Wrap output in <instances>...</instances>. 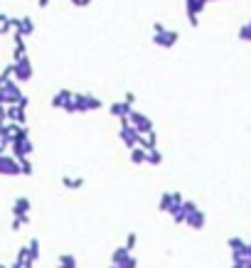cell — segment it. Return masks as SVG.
Masks as SVG:
<instances>
[{
    "instance_id": "6da1fadb",
    "label": "cell",
    "mask_w": 251,
    "mask_h": 268,
    "mask_svg": "<svg viewBox=\"0 0 251 268\" xmlns=\"http://www.w3.org/2000/svg\"><path fill=\"white\" fill-rule=\"evenodd\" d=\"M177 40H180V32H175V30H165L163 23H153V45H155V47L170 50V47L177 45Z\"/></svg>"
},
{
    "instance_id": "7a4b0ae2",
    "label": "cell",
    "mask_w": 251,
    "mask_h": 268,
    "mask_svg": "<svg viewBox=\"0 0 251 268\" xmlns=\"http://www.w3.org/2000/svg\"><path fill=\"white\" fill-rule=\"evenodd\" d=\"M10 150H13V158H15L18 162L32 155L35 145H32V140H30V131H28V126H25V128L20 131V135H18L13 143H10Z\"/></svg>"
},
{
    "instance_id": "3957f363",
    "label": "cell",
    "mask_w": 251,
    "mask_h": 268,
    "mask_svg": "<svg viewBox=\"0 0 251 268\" xmlns=\"http://www.w3.org/2000/svg\"><path fill=\"white\" fill-rule=\"evenodd\" d=\"M104 104L101 99H96L94 94H74V101L69 106L67 113H86V111H99Z\"/></svg>"
},
{
    "instance_id": "277c9868",
    "label": "cell",
    "mask_w": 251,
    "mask_h": 268,
    "mask_svg": "<svg viewBox=\"0 0 251 268\" xmlns=\"http://www.w3.org/2000/svg\"><path fill=\"white\" fill-rule=\"evenodd\" d=\"M182 209H185V224H187L190 229H195V231L204 229V224H207V214H204L195 202L185 199V202H182Z\"/></svg>"
},
{
    "instance_id": "5b68a950",
    "label": "cell",
    "mask_w": 251,
    "mask_h": 268,
    "mask_svg": "<svg viewBox=\"0 0 251 268\" xmlns=\"http://www.w3.org/2000/svg\"><path fill=\"white\" fill-rule=\"evenodd\" d=\"M23 91H20V84L15 79H10L5 86H0V101H3L5 106H13V104H20L23 101Z\"/></svg>"
},
{
    "instance_id": "8992f818",
    "label": "cell",
    "mask_w": 251,
    "mask_h": 268,
    "mask_svg": "<svg viewBox=\"0 0 251 268\" xmlns=\"http://www.w3.org/2000/svg\"><path fill=\"white\" fill-rule=\"evenodd\" d=\"M13 79H15L18 84L32 79V62H30L28 54L20 57V59H13Z\"/></svg>"
},
{
    "instance_id": "52a82bcc",
    "label": "cell",
    "mask_w": 251,
    "mask_h": 268,
    "mask_svg": "<svg viewBox=\"0 0 251 268\" xmlns=\"http://www.w3.org/2000/svg\"><path fill=\"white\" fill-rule=\"evenodd\" d=\"M207 5H209V0H185V15H187V23L192 27L199 25V15L204 13Z\"/></svg>"
},
{
    "instance_id": "ba28073f",
    "label": "cell",
    "mask_w": 251,
    "mask_h": 268,
    "mask_svg": "<svg viewBox=\"0 0 251 268\" xmlns=\"http://www.w3.org/2000/svg\"><path fill=\"white\" fill-rule=\"evenodd\" d=\"M118 135H121V143L128 148V150H133L138 143H140V133L131 126V121L126 118V121H121V131H118Z\"/></svg>"
},
{
    "instance_id": "9c48e42d",
    "label": "cell",
    "mask_w": 251,
    "mask_h": 268,
    "mask_svg": "<svg viewBox=\"0 0 251 268\" xmlns=\"http://www.w3.org/2000/svg\"><path fill=\"white\" fill-rule=\"evenodd\" d=\"M182 202H185V197L180 192H165L160 197V202H158V209L165 212V214H172V212H177L182 207Z\"/></svg>"
},
{
    "instance_id": "30bf717a",
    "label": "cell",
    "mask_w": 251,
    "mask_h": 268,
    "mask_svg": "<svg viewBox=\"0 0 251 268\" xmlns=\"http://www.w3.org/2000/svg\"><path fill=\"white\" fill-rule=\"evenodd\" d=\"M128 121H131V126L140 133V135H148V133H153V121L145 116V113H140V111H131V116H128Z\"/></svg>"
},
{
    "instance_id": "8fae6325",
    "label": "cell",
    "mask_w": 251,
    "mask_h": 268,
    "mask_svg": "<svg viewBox=\"0 0 251 268\" xmlns=\"http://www.w3.org/2000/svg\"><path fill=\"white\" fill-rule=\"evenodd\" d=\"M30 209H32V202H30L28 197H18V199L13 202V216L20 219L23 226L30 224Z\"/></svg>"
},
{
    "instance_id": "7c38bea8",
    "label": "cell",
    "mask_w": 251,
    "mask_h": 268,
    "mask_svg": "<svg viewBox=\"0 0 251 268\" xmlns=\"http://www.w3.org/2000/svg\"><path fill=\"white\" fill-rule=\"evenodd\" d=\"M0 175H5V177H18L23 175L20 172V162L13 158V155H0Z\"/></svg>"
},
{
    "instance_id": "4fadbf2b",
    "label": "cell",
    "mask_w": 251,
    "mask_h": 268,
    "mask_svg": "<svg viewBox=\"0 0 251 268\" xmlns=\"http://www.w3.org/2000/svg\"><path fill=\"white\" fill-rule=\"evenodd\" d=\"M28 108H23L20 104H13V106H5V118L8 123H18V126H28V116H25Z\"/></svg>"
},
{
    "instance_id": "5bb4252c",
    "label": "cell",
    "mask_w": 251,
    "mask_h": 268,
    "mask_svg": "<svg viewBox=\"0 0 251 268\" xmlns=\"http://www.w3.org/2000/svg\"><path fill=\"white\" fill-rule=\"evenodd\" d=\"M72 101H74V91H69V89H59V91L52 96V108H62V111H69Z\"/></svg>"
},
{
    "instance_id": "9a60e30c",
    "label": "cell",
    "mask_w": 251,
    "mask_h": 268,
    "mask_svg": "<svg viewBox=\"0 0 251 268\" xmlns=\"http://www.w3.org/2000/svg\"><path fill=\"white\" fill-rule=\"evenodd\" d=\"M109 111H111V116H113V118H118V121H126V118L131 116L133 106H128L126 101H113V104L109 106Z\"/></svg>"
},
{
    "instance_id": "2e32d148",
    "label": "cell",
    "mask_w": 251,
    "mask_h": 268,
    "mask_svg": "<svg viewBox=\"0 0 251 268\" xmlns=\"http://www.w3.org/2000/svg\"><path fill=\"white\" fill-rule=\"evenodd\" d=\"M15 32L18 35H23V37H30L32 32H35V23H32V18H15Z\"/></svg>"
},
{
    "instance_id": "e0dca14e",
    "label": "cell",
    "mask_w": 251,
    "mask_h": 268,
    "mask_svg": "<svg viewBox=\"0 0 251 268\" xmlns=\"http://www.w3.org/2000/svg\"><path fill=\"white\" fill-rule=\"evenodd\" d=\"M131 258H133V253H131L126 246H118V248L111 253V266H121V268H123Z\"/></svg>"
},
{
    "instance_id": "ac0fdd59",
    "label": "cell",
    "mask_w": 251,
    "mask_h": 268,
    "mask_svg": "<svg viewBox=\"0 0 251 268\" xmlns=\"http://www.w3.org/2000/svg\"><path fill=\"white\" fill-rule=\"evenodd\" d=\"M131 153V162L133 165H145V155H148V150L145 148H140V145H136L133 150H128Z\"/></svg>"
},
{
    "instance_id": "d6986e66",
    "label": "cell",
    "mask_w": 251,
    "mask_h": 268,
    "mask_svg": "<svg viewBox=\"0 0 251 268\" xmlns=\"http://www.w3.org/2000/svg\"><path fill=\"white\" fill-rule=\"evenodd\" d=\"M246 243H249V241H244L241 236H229V239H226V246L231 248V253H239V251H246Z\"/></svg>"
},
{
    "instance_id": "ffe728a7",
    "label": "cell",
    "mask_w": 251,
    "mask_h": 268,
    "mask_svg": "<svg viewBox=\"0 0 251 268\" xmlns=\"http://www.w3.org/2000/svg\"><path fill=\"white\" fill-rule=\"evenodd\" d=\"M28 256H30L32 263L40 261V239H30L28 241Z\"/></svg>"
},
{
    "instance_id": "44dd1931",
    "label": "cell",
    "mask_w": 251,
    "mask_h": 268,
    "mask_svg": "<svg viewBox=\"0 0 251 268\" xmlns=\"http://www.w3.org/2000/svg\"><path fill=\"white\" fill-rule=\"evenodd\" d=\"M57 268H77V258H74V253H59V258H57Z\"/></svg>"
},
{
    "instance_id": "7402d4cb",
    "label": "cell",
    "mask_w": 251,
    "mask_h": 268,
    "mask_svg": "<svg viewBox=\"0 0 251 268\" xmlns=\"http://www.w3.org/2000/svg\"><path fill=\"white\" fill-rule=\"evenodd\" d=\"M62 185L67 189H82L84 187V177H69V175H64L62 177Z\"/></svg>"
},
{
    "instance_id": "603a6c76",
    "label": "cell",
    "mask_w": 251,
    "mask_h": 268,
    "mask_svg": "<svg viewBox=\"0 0 251 268\" xmlns=\"http://www.w3.org/2000/svg\"><path fill=\"white\" fill-rule=\"evenodd\" d=\"M160 162H163V153H160L158 148L148 150V155H145V165H160Z\"/></svg>"
},
{
    "instance_id": "cb8c5ba5",
    "label": "cell",
    "mask_w": 251,
    "mask_h": 268,
    "mask_svg": "<svg viewBox=\"0 0 251 268\" xmlns=\"http://www.w3.org/2000/svg\"><path fill=\"white\" fill-rule=\"evenodd\" d=\"M236 37H239L241 42H251V25H249V23H244V25L239 27V32H236Z\"/></svg>"
},
{
    "instance_id": "d4e9b609",
    "label": "cell",
    "mask_w": 251,
    "mask_h": 268,
    "mask_svg": "<svg viewBox=\"0 0 251 268\" xmlns=\"http://www.w3.org/2000/svg\"><path fill=\"white\" fill-rule=\"evenodd\" d=\"M20 172H23L25 177H30V175L35 172V165L30 162V158H25V160H20Z\"/></svg>"
},
{
    "instance_id": "484cf974",
    "label": "cell",
    "mask_w": 251,
    "mask_h": 268,
    "mask_svg": "<svg viewBox=\"0 0 251 268\" xmlns=\"http://www.w3.org/2000/svg\"><path fill=\"white\" fill-rule=\"evenodd\" d=\"M136 243H138V234H133V231H131V234L126 236V243H123V246H126L128 251H133V248H136Z\"/></svg>"
},
{
    "instance_id": "4316f807",
    "label": "cell",
    "mask_w": 251,
    "mask_h": 268,
    "mask_svg": "<svg viewBox=\"0 0 251 268\" xmlns=\"http://www.w3.org/2000/svg\"><path fill=\"white\" fill-rule=\"evenodd\" d=\"M170 216H172V221H175V224H185V209H182V207H180L177 212H172Z\"/></svg>"
},
{
    "instance_id": "83f0119b",
    "label": "cell",
    "mask_w": 251,
    "mask_h": 268,
    "mask_svg": "<svg viewBox=\"0 0 251 268\" xmlns=\"http://www.w3.org/2000/svg\"><path fill=\"white\" fill-rule=\"evenodd\" d=\"M123 101H126L128 106H136V94H133V91H126V94H123Z\"/></svg>"
},
{
    "instance_id": "f1b7e54d",
    "label": "cell",
    "mask_w": 251,
    "mask_h": 268,
    "mask_svg": "<svg viewBox=\"0 0 251 268\" xmlns=\"http://www.w3.org/2000/svg\"><path fill=\"white\" fill-rule=\"evenodd\" d=\"M69 3H72L74 8H89V5H91V0H69Z\"/></svg>"
},
{
    "instance_id": "f546056e",
    "label": "cell",
    "mask_w": 251,
    "mask_h": 268,
    "mask_svg": "<svg viewBox=\"0 0 251 268\" xmlns=\"http://www.w3.org/2000/svg\"><path fill=\"white\" fill-rule=\"evenodd\" d=\"M10 229H13V231H20V229H23V221L13 216V221H10Z\"/></svg>"
},
{
    "instance_id": "4dcf8cb0",
    "label": "cell",
    "mask_w": 251,
    "mask_h": 268,
    "mask_svg": "<svg viewBox=\"0 0 251 268\" xmlns=\"http://www.w3.org/2000/svg\"><path fill=\"white\" fill-rule=\"evenodd\" d=\"M3 123H8V118H5V104L0 101V126H3Z\"/></svg>"
},
{
    "instance_id": "1f68e13d",
    "label": "cell",
    "mask_w": 251,
    "mask_h": 268,
    "mask_svg": "<svg viewBox=\"0 0 251 268\" xmlns=\"http://www.w3.org/2000/svg\"><path fill=\"white\" fill-rule=\"evenodd\" d=\"M37 5L45 10V8H50V0H37Z\"/></svg>"
},
{
    "instance_id": "d6a6232c",
    "label": "cell",
    "mask_w": 251,
    "mask_h": 268,
    "mask_svg": "<svg viewBox=\"0 0 251 268\" xmlns=\"http://www.w3.org/2000/svg\"><path fill=\"white\" fill-rule=\"evenodd\" d=\"M5 148H8V145H5L3 140H0V155H3V153H5Z\"/></svg>"
},
{
    "instance_id": "836d02e7",
    "label": "cell",
    "mask_w": 251,
    "mask_h": 268,
    "mask_svg": "<svg viewBox=\"0 0 251 268\" xmlns=\"http://www.w3.org/2000/svg\"><path fill=\"white\" fill-rule=\"evenodd\" d=\"M246 256L251 258V243H246Z\"/></svg>"
},
{
    "instance_id": "e575fe53",
    "label": "cell",
    "mask_w": 251,
    "mask_h": 268,
    "mask_svg": "<svg viewBox=\"0 0 251 268\" xmlns=\"http://www.w3.org/2000/svg\"><path fill=\"white\" fill-rule=\"evenodd\" d=\"M0 268H10V266H3V263H0Z\"/></svg>"
},
{
    "instance_id": "d590c367",
    "label": "cell",
    "mask_w": 251,
    "mask_h": 268,
    "mask_svg": "<svg viewBox=\"0 0 251 268\" xmlns=\"http://www.w3.org/2000/svg\"><path fill=\"white\" fill-rule=\"evenodd\" d=\"M10 268H20V266H15V263H13V266H10Z\"/></svg>"
},
{
    "instance_id": "8d00e7d4",
    "label": "cell",
    "mask_w": 251,
    "mask_h": 268,
    "mask_svg": "<svg viewBox=\"0 0 251 268\" xmlns=\"http://www.w3.org/2000/svg\"><path fill=\"white\" fill-rule=\"evenodd\" d=\"M231 268H239V266H234V263H231Z\"/></svg>"
},
{
    "instance_id": "74e56055",
    "label": "cell",
    "mask_w": 251,
    "mask_h": 268,
    "mask_svg": "<svg viewBox=\"0 0 251 268\" xmlns=\"http://www.w3.org/2000/svg\"><path fill=\"white\" fill-rule=\"evenodd\" d=\"M209 3H217V0H209Z\"/></svg>"
},
{
    "instance_id": "f35d334b",
    "label": "cell",
    "mask_w": 251,
    "mask_h": 268,
    "mask_svg": "<svg viewBox=\"0 0 251 268\" xmlns=\"http://www.w3.org/2000/svg\"><path fill=\"white\" fill-rule=\"evenodd\" d=\"M249 25H251V20H249Z\"/></svg>"
}]
</instances>
